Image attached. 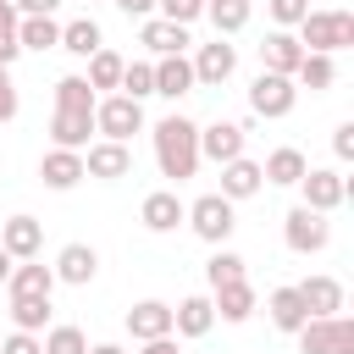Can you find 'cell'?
I'll return each mask as SVG.
<instances>
[{
	"label": "cell",
	"instance_id": "6da1fadb",
	"mask_svg": "<svg viewBox=\"0 0 354 354\" xmlns=\"http://www.w3.org/2000/svg\"><path fill=\"white\" fill-rule=\"evenodd\" d=\"M149 138H155V166H160V177L183 183V177L199 171V122H188L183 111H171V116L155 122Z\"/></svg>",
	"mask_w": 354,
	"mask_h": 354
},
{
	"label": "cell",
	"instance_id": "7a4b0ae2",
	"mask_svg": "<svg viewBox=\"0 0 354 354\" xmlns=\"http://www.w3.org/2000/svg\"><path fill=\"white\" fill-rule=\"evenodd\" d=\"M293 39L304 44V55H337V50L354 44V11H343V6H332V11H304V22H299Z\"/></svg>",
	"mask_w": 354,
	"mask_h": 354
},
{
	"label": "cell",
	"instance_id": "3957f363",
	"mask_svg": "<svg viewBox=\"0 0 354 354\" xmlns=\"http://www.w3.org/2000/svg\"><path fill=\"white\" fill-rule=\"evenodd\" d=\"M183 221L194 227V238H205V243L227 249V238H232V227H238V210H232V199H221V194H199V199L188 205V216H183Z\"/></svg>",
	"mask_w": 354,
	"mask_h": 354
},
{
	"label": "cell",
	"instance_id": "277c9868",
	"mask_svg": "<svg viewBox=\"0 0 354 354\" xmlns=\"http://www.w3.org/2000/svg\"><path fill=\"white\" fill-rule=\"evenodd\" d=\"M138 127H144V105H138V100H127V94H105V100H94V133H100V138L127 144Z\"/></svg>",
	"mask_w": 354,
	"mask_h": 354
},
{
	"label": "cell",
	"instance_id": "5b68a950",
	"mask_svg": "<svg viewBox=\"0 0 354 354\" xmlns=\"http://www.w3.org/2000/svg\"><path fill=\"white\" fill-rule=\"evenodd\" d=\"M293 105H299V83H293V77L260 72V77L249 83V111H254V116H266V122H282V116H293Z\"/></svg>",
	"mask_w": 354,
	"mask_h": 354
},
{
	"label": "cell",
	"instance_id": "8992f818",
	"mask_svg": "<svg viewBox=\"0 0 354 354\" xmlns=\"http://www.w3.org/2000/svg\"><path fill=\"white\" fill-rule=\"evenodd\" d=\"M299 194H304V199H299L304 210L332 216V210L348 199V177H343V171H332V166H310V171L299 177Z\"/></svg>",
	"mask_w": 354,
	"mask_h": 354
},
{
	"label": "cell",
	"instance_id": "52a82bcc",
	"mask_svg": "<svg viewBox=\"0 0 354 354\" xmlns=\"http://www.w3.org/2000/svg\"><path fill=\"white\" fill-rule=\"evenodd\" d=\"M282 243H288L293 254H321V249L332 243V221L315 216V210H304V205H293V210L282 216Z\"/></svg>",
	"mask_w": 354,
	"mask_h": 354
},
{
	"label": "cell",
	"instance_id": "ba28073f",
	"mask_svg": "<svg viewBox=\"0 0 354 354\" xmlns=\"http://www.w3.org/2000/svg\"><path fill=\"white\" fill-rule=\"evenodd\" d=\"M83 177H100V183L133 177V149H127V144H111V138H94V144L83 149Z\"/></svg>",
	"mask_w": 354,
	"mask_h": 354
},
{
	"label": "cell",
	"instance_id": "9c48e42d",
	"mask_svg": "<svg viewBox=\"0 0 354 354\" xmlns=\"http://www.w3.org/2000/svg\"><path fill=\"white\" fill-rule=\"evenodd\" d=\"M194 83H205V88H221L232 72H238V50L227 44V39H210V44H199L194 50Z\"/></svg>",
	"mask_w": 354,
	"mask_h": 354
},
{
	"label": "cell",
	"instance_id": "30bf717a",
	"mask_svg": "<svg viewBox=\"0 0 354 354\" xmlns=\"http://www.w3.org/2000/svg\"><path fill=\"white\" fill-rule=\"evenodd\" d=\"M243 144H249V127L243 122H210V127H199V160L227 166V160L243 155Z\"/></svg>",
	"mask_w": 354,
	"mask_h": 354
},
{
	"label": "cell",
	"instance_id": "8fae6325",
	"mask_svg": "<svg viewBox=\"0 0 354 354\" xmlns=\"http://www.w3.org/2000/svg\"><path fill=\"white\" fill-rule=\"evenodd\" d=\"M299 61H304V44H299L288 28H271V33L260 39V72L293 77V72H299Z\"/></svg>",
	"mask_w": 354,
	"mask_h": 354
},
{
	"label": "cell",
	"instance_id": "7c38bea8",
	"mask_svg": "<svg viewBox=\"0 0 354 354\" xmlns=\"http://www.w3.org/2000/svg\"><path fill=\"white\" fill-rule=\"evenodd\" d=\"M183 216H188V205L177 199V188H155V194H144V205H138V221H144L149 232H177Z\"/></svg>",
	"mask_w": 354,
	"mask_h": 354
},
{
	"label": "cell",
	"instance_id": "4fadbf2b",
	"mask_svg": "<svg viewBox=\"0 0 354 354\" xmlns=\"http://www.w3.org/2000/svg\"><path fill=\"white\" fill-rule=\"evenodd\" d=\"M39 177H44V188H55V194H66V188H77L83 183V155L77 149H44L39 155Z\"/></svg>",
	"mask_w": 354,
	"mask_h": 354
},
{
	"label": "cell",
	"instance_id": "5bb4252c",
	"mask_svg": "<svg viewBox=\"0 0 354 354\" xmlns=\"http://www.w3.org/2000/svg\"><path fill=\"white\" fill-rule=\"evenodd\" d=\"M0 249H6L11 260H39V249H44V221L11 216V221L0 227Z\"/></svg>",
	"mask_w": 354,
	"mask_h": 354
},
{
	"label": "cell",
	"instance_id": "9a60e30c",
	"mask_svg": "<svg viewBox=\"0 0 354 354\" xmlns=\"http://www.w3.org/2000/svg\"><path fill=\"white\" fill-rule=\"evenodd\" d=\"M50 271H55V282H66V288H88V282L100 277V254H94L88 243H66Z\"/></svg>",
	"mask_w": 354,
	"mask_h": 354
},
{
	"label": "cell",
	"instance_id": "2e32d148",
	"mask_svg": "<svg viewBox=\"0 0 354 354\" xmlns=\"http://www.w3.org/2000/svg\"><path fill=\"white\" fill-rule=\"evenodd\" d=\"M216 326V310H210V293H188L171 304V337H205Z\"/></svg>",
	"mask_w": 354,
	"mask_h": 354
},
{
	"label": "cell",
	"instance_id": "e0dca14e",
	"mask_svg": "<svg viewBox=\"0 0 354 354\" xmlns=\"http://www.w3.org/2000/svg\"><path fill=\"white\" fill-rule=\"evenodd\" d=\"M127 332H133V343L171 337V304H166V299H138V304L127 310Z\"/></svg>",
	"mask_w": 354,
	"mask_h": 354
},
{
	"label": "cell",
	"instance_id": "ac0fdd59",
	"mask_svg": "<svg viewBox=\"0 0 354 354\" xmlns=\"http://www.w3.org/2000/svg\"><path fill=\"white\" fill-rule=\"evenodd\" d=\"M260 188H266V177H260V160L238 155V160H227V166H221V188H216L221 199H232V205H238V199H254Z\"/></svg>",
	"mask_w": 354,
	"mask_h": 354
},
{
	"label": "cell",
	"instance_id": "d6986e66",
	"mask_svg": "<svg viewBox=\"0 0 354 354\" xmlns=\"http://www.w3.org/2000/svg\"><path fill=\"white\" fill-rule=\"evenodd\" d=\"M293 288H299V299H304V310H310L315 321L343 315V282H337V277H304V282H293Z\"/></svg>",
	"mask_w": 354,
	"mask_h": 354
},
{
	"label": "cell",
	"instance_id": "ffe728a7",
	"mask_svg": "<svg viewBox=\"0 0 354 354\" xmlns=\"http://www.w3.org/2000/svg\"><path fill=\"white\" fill-rule=\"evenodd\" d=\"M138 44H144L155 61H160V55H183V50H188V28H177V22H166V17H144Z\"/></svg>",
	"mask_w": 354,
	"mask_h": 354
},
{
	"label": "cell",
	"instance_id": "44dd1931",
	"mask_svg": "<svg viewBox=\"0 0 354 354\" xmlns=\"http://www.w3.org/2000/svg\"><path fill=\"white\" fill-rule=\"evenodd\" d=\"M88 133H94V111H55L50 116V138L55 149H88Z\"/></svg>",
	"mask_w": 354,
	"mask_h": 354
},
{
	"label": "cell",
	"instance_id": "7402d4cb",
	"mask_svg": "<svg viewBox=\"0 0 354 354\" xmlns=\"http://www.w3.org/2000/svg\"><path fill=\"white\" fill-rule=\"evenodd\" d=\"M304 171H310V160H304V149H293V144H282V149H271V155L260 160V177L277 183V188H299Z\"/></svg>",
	"mask_w": 354,
	"mask_h": 354
},
{
	"label": "cell",
	"instance_id": "603a6c76",
	"mask_svg": "<svg viewBox=\"0 0 354 354\" xmlns=\"http://www.w3.org/2000/svg\"><path fill=\"white\" fill-rule=\"evenodd\" d=\"M254 304H260V299H254L249 277H243V282H227V288H210V310H216L221 321H232V326H238V321H249V315H254Z\"/></svg>",
	"mask_w": 354,
	"mask_h": 354
},
{
	"label": "cell",
	"instance_id": "cb8c5ba5",
	"mask_svg": "<svg viewBox=\"0 0 354 354\" xmlns=\"http://www.w3.org/2000/svg\"><path fill=\"white\" fill-rule=\"evenodd\" d=\"M155 94H160V100L194 94V66H188V55H160V61H155Z\"/></svg>",
	"mask_w": 354,
	"mask_h": 354
},
{
	"label": "cell",
	"instance_id": "d4e9b609",
	"mask_svg": "<svg viewBox=\"0 0 354 354\" xmlns=\"http://www.w3.org/2000/svg\"><path fill=\"white\" fill-rule=\"evenodd\" d=\"M61 50H66V55H77V61H88L94 50H105L100 22H94V17H72V22H61Z\"/></svg>",
	"mask_w": 354,
	"mask_h": 354
},
{
	"label": "cell",
	"instance_id": "484cf974",
	"mask_svg": "<svg viewBox=\"0 0 354 354\" xmlns=\"http://www.w3.org/2000/svg\"><path fill=\"white\" fill-rule=\"evenodd\" d=\"M6 293H11V299H17V293L50 299V293H55V271H50V266H39V260H22V266H11V277H6Z\"/></svg>",
	"mask_w": 354,
	"mask_h": 354
},
{
	"label": "cell",
	"instance_id": "4316f807",
	"mask_svg": "<svg viewBox=\"0 0 354 354\" xmlns=\"http://www.w3.org/2000/svg\"><path fill=\"white\" fill-rule=\"evenodd\" d=\"M266 310H271V326H277V332H299V326L310 321V310H304V299H299V288H271V299H266Z\"/></svg>",
	"mask_w": 354,
	"mask_h": 354
},
{
	"label": "cell",
	"instance_id": "83f0119b",
	"mask_svg": "<svg viewBox=\"0 0 354 354\" xmlns=\"http://www.w3.org/2000/svg\"><path fill=\"white\" fill-rule=\"evenodd\" d=\"M205 17H210V28H216V39H227V33H243V28H249L254 0H205Z\"/></svg>",
	"mask_w": 354,
	"mask_h": 354
},
{
	"label": "cell",
	"instance_id": "f1b7e54d",
	"mask_svg": "<svg viewBox=\"0 0 354 354\" xmlns=\"http://www.w3.org/2000/svg\"><path fill=\"white\" fill-rule=\"evenodd\" d=\"M17 44L22 50H61V22L55 17H17Z\"/></svg>",
	"mask_w": 354,
	"mask_h": 354
},
{
	"label": "cell",
	"instance_id": "f546056e",
	"mask_svg": "<svg viewBox=\"0 0 354 354\" xmlns=\"http://www.w3.org/2000/svg\"><path fill=\"white\" fill-rule=\"evenodd\" d=\"M293 337H299V354H337V315H326V321L310 315Z\"/></svg>",
	"mask_w": 354,
	"mask_h": 354
},
{
	"label": "cell",
	"instance_id": "4dcf8cb0",
	"mask_svg": "<svg viewBox=\"0 0 354 354\" xmlns=\"http://www.w3.org/2000/svg\"><path fill=\"white\" fill-rule=\"evenodd\" d=\"M122 66H127V61H122L116 50H94V55H88V72H83V83H88L94 94H100V88H122Z\"/></svg>",
	"mask_w": 354,
	"mask_h": 354
},
{
	"label": "cell",
	"instance_id": "1f68e13d",
	"mask_svg": "<svg viewBox=\"0 0 354 354\" xmlns=\"http://www.w3.org/2000/svg\"><path fill=\"white\" fill-rule=\"evenodd\" d=\"M243 277H249V260L232 254V249H216V254L205 260V282H210V288H227V282H243Z\"/></svg>",
	"mask_w": 354,
	"mask_h": 354
},
{
	"label": "cell",
	"instance_id": "d6a6232c",
	"mask_svg": "<svg viewBox=\"0 0 354 354\" xmlns=\"http://www.w3.org/2000/svg\"><path fill=\"white\" fill-rule=\"evenodd\" d=\"M11 326H17V332H44V326H50V299L17 293V299H11Z\"/></svg>",
	"mask_w": 354,
	"mask_h": 354
},
{
	"label": "cell",
	"instance_id": "836d02e7",
	"mask_svg": "<svg viewBox=\"0 0 354 354\" xmlns=\"http://www.w3.org/2000/svg\"><path fill=\"white\" fill-rule=\"evenodd\" d=\"M94 88L83 83V72H66L61 83H55V111H94Z\"/></svg>",
	"mask_w": 354,
	"mask_h": 354
},
{
	"label": "cell",
	"instance_id": "e575fe53",
	"mask_svg": "<svg viewBox=\"0 0 354 354\" xmlns=\"http://www.w3.org/2000/svg\"><path fill=\"white\" fill-rule=\"evenodd\" d=\"M293 83H299V88H332V83H337V61H332V55H304L299 72H293Z\"/></svg>",
	"mask_w": 354,
	"mask_h": 354
},
{
	"label": "cell",
	"instance_id": "d590c367",
	"mask_svg": "<svg viewBox=\"0 0 354 354\" xmlns=\"http://www.w3.org/2000/svg\"><path fill=\"white\" fill-rule=\"evenodd\" d=\"M122 94L144 105V100L155 94V61H127V66H122Z\"/></svg>",
	"mask_w": 354,
	"mask_h": 354
},
{
	"label": "cell",
	"instance_id": "8d00e7d4",
	"mask_svg": "<svg viewBox=\"0 0 354 354\" xmlns=\"http://www.w3.org/2000/svg\"><path fill=\"white\" fill-rule=\"evenodd\" d=\"M39 343H44V354H88V337H83L77 326H66V321H61V326H50Z\"/></svg>",
	"mask_w": 354,
	"mask_h": 354
},
{
	"label": "cell",
	"instance_id": "74e56055",
	"mask_svg": "<svg viewBox=\"0 0 354 354\" xmlns=\"http://www.w3.org/2000/svg\"><path fill=\"white\" fill-rule=\"evenodd\" d=\"M22 55V44H17V6L11 0H0V66L11 72V61Z\"/></svg>",
	"mask_w": 354,
	"mask_h": 354
},
{
	"label": "cell",
	"instance_id": "f35d334b",
	"mask_svg": "<svg viewBox=\"0 0 354 354\" xmlns=\"http://www.w3.org/2000/svg\"><path fill=\"white\" fill-rule=\"evenodd\" d=\"M304 11H310V0H266V17H271L277 28H288V33L304 22Z\"/></svg>",
	"mask_w": 354,
	"mask_h": 354
},
{
	"label": "cell",
	"instance_id": "ab89813d",
	"mask_svg": "<svg viewBox=\"0 0 354 354\" xmlns=\"http://www.w3.org/2000/svg\"><path fill=\"white\" fill-rule=\"evenodd\" d=\"M155 11H160L166 22H177V28H188V22L205 17V0H155Z\"/></svg>",
	"mask_w": 354,
	"mask_h": 354
},
{
	"label": "cell",
	"instance_id": "60d3db41",
	"mask_svg": "<svg viewBox=\"0 0 354 354\" xmlns=\"http://www.w3.org/2000/svg\"><path fill=\"white\" fill-rule=\"evenodd\" d=\"M0 354H44V343H39V332H11L0 343Z\"/></svg>",
	"mask_w": 354,
	"mask_h": 354
},
{
	"label": "cell",
	"instance_id": "b9f144b4",
	"mask_svg": "<svg viewBox=\"0 0 354 354\" xmlns=\"http://www.w3.org/2000/svg\"><path fill=\"white\" fill-rule=\"evenodd\" d=\"M22 111V100H17V83H11V72L0 66V122H11Z\"/></svg>",
	"mask_w": 354,
	"mask_h": 354
},
{
	"label": "cell",
	"instance_id": "7bdbcfd3",
	"mask_svg": "<svg viewBox=\"0 0 354 354\" xmlns=\"http://www.w3.org/2000/svg\"><path fill=\"white\" fill-rule=\"evenodd\" d=\"M332 155L337 160H354V122H337L332 127Z\"/></svg>",
	"mask_w": 354,
	"mask_h": 354
},
{
	"label": "cell",
	"instance_id": "ee69618b",
	"mask_svg": "<svg viewBox=\"0 0 354 354\" xmlns=\"http://www.w3.org/2000/svg\"><path fill=\"white\" fill-rule=\"evenodd\" d=\"M11 6H17V17H55L61 0H11Z\"/></svg>",
	"mask_w": 354,
	"mask_h": 354
},
{
	"label": "cell",
	"instance_id": "f6af8a7d",
	"mask_svg": "<svg viewBox=\"0 0 354 354\" xmlns=\"http://www.w3.org/2000/svg\"><path fill=\"white\" fill-rule=\"evenodd\" d=\"M111 6H116L122 17H138V22H144V17H155V0H111Z\"/></svg>",
	"mask_w": 354,
	"mask_h": 354
},
{
	"label": "cell",
	"instance_id": "bcb514c9",
	"mask_svg": "<svg viewBox=\"0 0 354 354\" xmlns=\"http://www.w3.org/2000/svg\"><path fill=\"white\" fill-rule=\"evenodd\" d=\"M337 354H354V321L337 315Z\"/></svg>",
	"mask_w": 354,
	"mask_h": 354
},
{
	"label": "cell",
	"instance_id": "7dc6e473",
	"mask_svg": "<svg viewBox=\"0 0 354 354\" xmlns=\"http://www.w3.org/2000/svg\"><path fill=\"white\" fill-rule=\"evenodd\" d=\"M138 354H183V348H177V337H149V343H138Z\"/></svg>",
	"mask_w": 354,
	"mask_h": 354
},
{
	"label": "cell",
	"instance_id": "c3c4849f",
	"mask_svg": "<svg viewBox=\"0 0 354 354\" xmlns=\"http://www.w3.org/2000/svg\"><path fill=\"white\" fill-rule=\"evenodd\" d=\"M88 354H127L122 343H88Z\"/></svg>",
	"mask_w": 354,
	"mask_h": 354
},
{
	"label": "cell",
	"instance_id": "681fc988",
	"mask_svg": "<svg viewBox=\"0 0 354 354\" xmlns=\"http://www.w3.org/2000/svg\"><path fill=\"white\" fill-rule=\"evenodd\" d=\"M11 266H17V260H11L6 249H0V288H6V277H11Z\"/></svg>",
	"mask_w": 354,
	"mask_h": 354
}]
</instances>
